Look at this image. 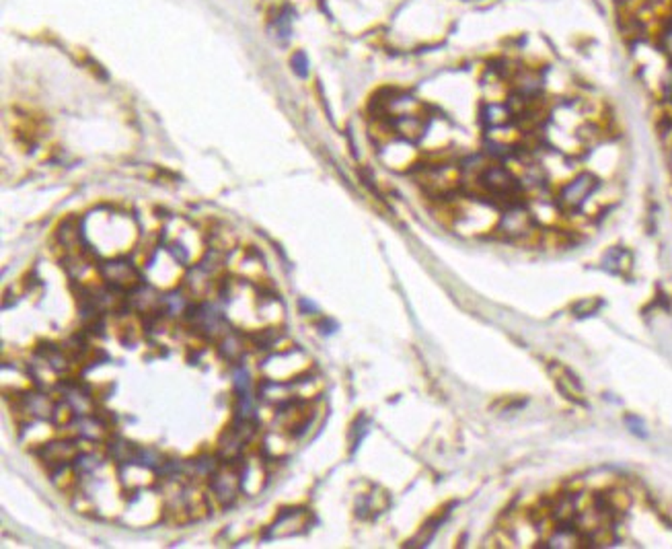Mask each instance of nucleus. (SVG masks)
<instances>
[{
	"mask_svg": "<svg viewBox=\"0 0 672 549\" xmlns=\"http://www.w3.org/2000/svg\"><path fill=\"white\" fill-rule=\"evenodd\" d=\"M161 309L167 313V315H183L187 313V309L191 307L187 297H183L181 292H169L165 297H161Z\"/></svg>",
	"mask_w": 672,
	"mask_h": 549,
	"instance_id": "9d476101",
	"label": "nucleus"
},
{
	"mask_svg": "<svg viewBox=\"0 0 672 549\" xmlns=\"http://www.w3.org/2000/svg\"><path fill=\"white\" fill-rule=\"evenodd\" d=\"M19 405L23 412H27V416L29 417H39V420H52L54 416V410H56V405L50 401L48 395H43V393H25V395H21L19 398Z\"/></svg>",
	"mask_w": 672,
	"mask_h": 549,
	"instance_id": "39448f33",
	"label": "nucleus"
},
{
	"mask_svg": "<svg viewBox=\"0 0 672 549\" xmlns=\"http://www.w3.org/2000/svg\"><path fill=\"white\" fill-rule=\"evenodd\" d=\"M292 68H294V73L302 76V78L309 75V60H306V56H304L302 52H297V54H294V58H292Z\"/></svg>",
	"mask_w": 672,
	"mask_h": 549,
	"instance_id": "4468645a",
	"label": "nucleus"
},
{
	"mask_svg": "<svg viewBox=\"0 0 672 549\" xmlns=\"http://www.w3.org/2000/svg\"><path fill=\"white\" fill-rule=\"evenodd\" d=\"M625 424H627V428H629V432H634L635 436H639V438H646V430H644V422L639 420L637 416H625Z\"/></svg>",
	"mask_w": 672,
	"mask_h": 549,
	"instance_id": "dca6fc26",
	"label": "nucleus"
},
{
	"mask_svg": "<svg viewBox=\"0 0 672 549\" xmlns=\"http://www.w3.org/2000/svg\"><path fill=\"white\" fill-rule=\"evenodd\" d=\"M70 426L75 428V432L80 438H85V440H99L103 432H105V424L103 422H99L97 417L89 416V414H85V416H76L73 422H70Z\"/></svg>",
	"mask_w": 672,
	"mask_h": 549,
	"instance_id": "6e6552de",
	"label": "nucleus"
},
{
	"mask_svg": "<svg viewBox=\"0 0 672 549\" xmlns=\"http://www.w3.org/2000/svg\"><path fill=\"white\" fill-rule=\"evenodd\" d=\"M235 387H237L239 393L249 391V375H247V371H245L243 366L235 368Z\"/></svg>",
	"mask_w": 672,
	"mask_h": 549,
	"instance_id": "2eb2a0df",
	"label": "nucleus"
},
{
	"mask_svg": "<svg viewBox=\"0 0 672 549\" xmlns=\"http://www.w3.org/2000/svg\"><path fill=\"white\" fill-rule=\"evenodd\" d=\"M629 265H631V253L623 247H611L602 260V267L609 270L611 274H625Z\"/></svg>",
	"mask_w": 672,
	"mask_h": 549,
	"instance_id": "1a4fd4ad",
	"label": "nucleus"
},
{
	"mask_svg": "<svg viewBox=\"0 0 672 549\" xmlns=\"http://www.w3.org/2000/svg\"><path fill=\"white\" fill-rule=\"evenodd\" d=\"M99 272L103 280L112 286L113 290H128L138 286V272L126 260H112L99 265Z\"/></svg>",
	"mask_w": 672,
	"mask_h": 549,
	"instance_id": "7ed1b4c3",
	"label": "nucleus"
},
{
	"mask_svg": "<svg viewBox=\"0 0 672 549\" xmlns=\"http://www.w3.org/2000/svg\"><path fill=\"white\" fill-rule=\"evenodd\" d=\"M648 9H660V6H664V4H668L671 0H641Z\"/></svg>",
	"mask_w": 672,
	"mask_h": 549,
	"instance_id": "f3484780",
	"label": "nucleus"
},
{
	"mask_svg": "<svg viewBox=\"0 0 672 549\" xmlns=\"http://www.w3.org/2000/svg\"><path fill=\"white\" fill-rule=\"evenodd\" d=\"M551 373H553L555 385L560 387V391L565 398L572 399V401H578V403H584L582 385H580V380L576 379V375L570 368L560 366V364H551Z\"/></svg>",
	"mask_w": 672,
	"mask_h": 549,
	"instance_id": "423d86ee",
	"label": "nucleus"
},
{
	"mask_svg": "<svg viewBox=\"0 0 672 549\" xmlns=\"http://www.w3.org/2000/svg\"><path fill=\"white\" fill-rule=\"evenodd\" d=\"M189 469L193 471V475H202V477H212V475L218 471V461L216 457L212 454H204V457H198L189 463Z\"/></svg>",
	"mask_w": 672,
	"mask_h": 549,
	"instance_id": "9b49d317",
	"label": "nucleus"
},
{
	"mask_svg": "<svg viewBox=\"0 0 672 549\" xmlns=\"http://www.w3.org/2000/svg\"><path fill=\"white\" fill-rule=\"evenodd\" d=\"M600 188V179L590 171H580L572 179H567L555 193V204L563 212H578L584 204L597 193Z\"/></svg>",
	"mask_w": 672,
	"mask_h": 549,
	"instance_id": "f257e3e1",
	"label": "nucleus"
},
{
	"mask_svg": "<svg viewBox=\"0 0 672 549\" xmlns=\"http://www.w3.org/2000/svg\"><path fill=\"white\" fill-rule=\"evenodd\" d=\"M658 50L672 64V19L664 21L660 31H658Z\"/></svg>",
	"mask_w": 672,
	"mask_h": 549,
	"instance_id": "f8f14e48",
	"label": "nucleus"
},
{
	"mask_svg": "<svg viewBox=\"0 0 672 549\" xmlns=\"http://www.w3.org/2000/svg\"><path fill=\"white\" fill-rule=\"evenodd\" d=\"M535 225H537V220H535L533 210L528 208L523 200H518V202H512V204L504 206V212L498 220L496 230L508 239H521V237H526L535 228Z\"/></svg>",
	"mask_w": 672,
	"mask_h": 549,
	"instance_id": "f03ea898",
	"label": "nucleus"
},
{
	"mask_svg": "<svg viewBox=\"0 0 672 549\" xmlns=\"http://www.w3.org/2000/svg\"><path fill=\"white\" fill-rule=\"evenodd\" d=\"M220 350H223V354L228 360H239L241 354H243V341L239 340L237 336H226L223 340Z\"/></svg>",
	"mask_w": 672,
	"mask_h": 549,
	"instance_id": "ddd939ff",
	"label": "nucleus"
},
{
	"mask_svg": "<svg viewBox=\"0 0 672 549\" xmlns=\"http://www.w3.org/2000/svg\"><path fill=\"white\" fill-rule=\"evenodd\" d=\"M668 167H671V171H672V142L668 144Z\"/></svg>",
	"mask_w": 672,
	"mask_h": 549,
	"instance_id": "a211bd4d",
	"label": "nucleus"
},
{
	"mask_svg": "<svg viewBox=\"0 0 672 549\" xmlns=\"http://www.w3.org/2000/svg\"><path fill=\"white\" fill-rule=\"evenodd\" d=\"M241 488V475L237 471H230V474H224V471H216L210 479V490L214 492V496L223 502L228 504L235 500V496Z\"/></svg>",
	"mask_w": 672,
	"mask_h": 549,
	"instance_id": "20e7f679",
	"label": "nucleus"
},
{
	"mask_svg": "<svg viewBox=\"0 0 672 549\" xmlns=\"http://www.w3.org/2000/svg\"><path fill=\"white\" fill-rule=\"evenodd\" d=\"M551 516L553 521L561 523H574V518L578 516V502H576V494H563L558 498V502L551 506Z\"/></svg>",
	"mask_w": 672,
	"mask_h": 549,
	"instance_id": "0eeeda50",
	"label": "nucleus"
}]
</instances>
